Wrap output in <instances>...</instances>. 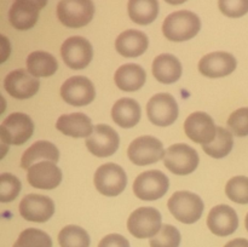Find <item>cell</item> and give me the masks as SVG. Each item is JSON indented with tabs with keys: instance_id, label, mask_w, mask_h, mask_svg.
Segmentation results:
<instances>
[{
	"instance_id": "38",
	"label": "cell",
	"mask_w": 248,
	"mask_h": 247,
	"mask_svg": "<svg viewBox=\"0 0 248 247\" xmlns=\"http://www.w3.org/2000/svg\"><path fill=\"white\" fill-rule=\"evenodd\" d=\"M11 52V46L4 35H0V62L4 63Z\"/></svg>"
},
{
	"instance_id": "4",
	"label": "cell",
	"mask_w": 248,
	"mask_h": 247,
	"mask_svg": "<svg viewBox=\"0 0 248 247\" xmlns=\"http://www.w3.org/2000/svg\"><path fill=\"white\" fill-rule=\"evenodd\" d=\"M94 5L92 0H61L57 5V17L68 28H81L92 21Z\"/></svg>"
},
{
	"instance_id": "13",
	"label": "cell",
	"mask_w": 248,
	"mask_h": 247,
	"mask_svg": "<svg viewBox=\"0 0 248 247\" xmlns=\"http://www.w3.org/2000/svg\"><path fill=\"white\" fill-rule=\"evenodd\" d=\"M119 143L120 138L118 132L109 125L99 124L94 126L93 132L86 138L85 144L94 156L107 157L116 153L119 149Z\"/></svg>"
},
{
	"instance_id": "12",
	"label": "cell",
	"mask_w": 248,
	"mask_h": 247,
	"mask_svg": "<svg viewBox=\"0 0 248 247\" xmlns=\"http://www.w3.org/2000/svg\"><path fill=\"white\" fill-rule=\"evenodd\" d=\"M96 96V90L90 79L85 77H72L61 86V97L73 107H84L91 103Z\"/></svg>"
},
{
	"instance_id": "37",
	"label": "cell",
	"mask_w": 248,
	"mask_h": 247,
	"mask_svg": "<svg viewBox=\"0 0 248 247\" xmlns=\"http://www.w3.org/2000/svg\"><path fill=\"white\" fill-rule=\"evenodd\" d=\"M98 247H130V242L120 234H109L101 240Z\"/></svg>"
},
{
	"instance_id": "11",
	"label": "cell",
	"mask_w": 248,
	"mask_h": 247,
	"mask_svg": "<svg viewBox=\"0 0 248 247\" xmlns=\"http://www.w3.org/2000/svg\"><path fill=\"white\" fill-rule=\"evenodd\" d=\"M178 104L172 94L157 93L147 104L148 119L154 125L165 127L170 126L178 118Z\"/></svg>"
},
{
	"instance_id": "7",
	"label": "cell",
	"mask_w": 248,
	"mask_h": 247,
	"mask_svg": "<svg viewBox=\"0 0 248 247\" xmlns=\"http://www.w3.org/2000/svg\"><path fill=\"white\" fill-rule=\"evenodd\" d=\"M93 183L97 191L102 195L113 198L125 190L127 185V176L123 167L109 162L97 169L94 172Z\"/></svg>"
},
{
	"instance_id": "34",
	"label": "cell",
	"mask_w": 248,
	"mask_h": 247,
	"mask_svg": "<svg viewBox=\"0 0 248 247\" xmlns=\"http://www.w3.org/2000/svg\"><path fill=\"white\" fill-rule=\"evenodd\" d=\"M21 181L11 173L0 174V201L11 202L21 193Z\"/></svg>"
},
{
	"instance_id": "17",
	"label": "cell",
	"mask_w": 248,
	"mask_h": 247,
	"mask_svg": "<svg viewBox=\"0 0 248 247\" xmlns=\"http://www.w3.org/2000/svg\"><path fill=\"white\" fill-rule=\"evenodd\" d=\"M4 87L7 93L17 99H27L36 94L40 87L38 77L24 69L10 72L4 80Z\"/></svg>"
},
{
	"instance_id": "10",
	"label": "cell",
	"mask_w": 248,
	"mask_h": 247,
	"mask_svg": "<svg viewBox=\"0 0 248 247\" xmlns=\"http://www.w3.org/2000/svg\"><path fill=\"white\" fill-rule=\"evenodd\" d=\"M61 56L72 69H84L91 63L93 48L87 39L78 35L70 36L61 46Z\"/></svg>"
},
{
	"instance_id": "3",
	"label": "cell",
	"mask_w": 248,
	"mask_h": 247,
	"mask_svg": "<svg viewBox=\"0 0 248 247\" xmlns=\"http://www.w3.org/2000/svg\"><path fill=\"white\" fill-rule=\"evenodd\" d=\"M200 157L190 145L177 143L167 148L164 156V165L170 172L178 176L190 174L198 169Z\"/></svg>"
},
{
	"instance_id": "25",
	"label": "cell",
	"mask_w": 248,
	"mask_h": 247,
	"mask_svg": "<svg viewBox=\"0 0 248 247\" xmlns=\"http://www.w3.org/2000/svg\"><path fill=\"white\" fill-rule=\"evenodd\" d=\"M140 106L133 98H120L111 108V118L114 123L123 128L135 127L140 123Z\"/></svg>"
},
{
	"instance_id": "5",
	"label": "cell",
	"mask_w": 248,
	"mask_h": 247,
	"mask_svg": "<svg viewBox=\"0 0 248 247\" xmlns=\"http://www.w3.org/2000/svg\"><path fill=\"white\" fill-rule=\"evenodd\" d=\"M170 179L159 170L142 172L133 182V193L140 200L155 201L167 193Z\"/></svg>"
},
{
	"instance_id": "36",
	"label": "cell",
	"mask_w": 248,
	"mask_h": 247,
	"mask_svg": "<svg viewBox=\"0 0 248 247\" xmlns=\"http://www.w3.org/2000/svg\"><path fill=\"white\" fill-rule=\"evenodd\" d=\"M220 12L230 18H240L248 14V0H218Z\"/></svg>"
},
{
	"instance_id": "14",
	"label": "cell",
	"mask_w": 248,
	"mask_h": 247,
	"mask_svg": "<svg viewBox=\"0 0 248 247\" xmlns=\"http://www.w3.org/2000/svg\"><path fill=\"white\" fill-rule=\"evenodd\" d=\"M217 127L215 121L203 111H195L190 114L184 121V132L198 144H208L217 136Z\"/></svg>"
},
{
	"instance_id": "16",
	"label": "cell",
	"mask_w": 248,
	"mask_h": 247,
	"mask_svg": "<svg viewBox=\"0 0 248 247\" xmlns=\"http://www.w3.org/2000/svg\"><path fill=\"white\" fill-rule=\"evenodd\" d=\"M27 181L33 188L51 190L57 188L62 182V171L55 162L44 160L29 167Z\"/></svg>"
},
{
	"instance_id": "6",
	"label": "cell",
	"mask_w": 248,
	"mask_h": 247,
	"mask_svg": "<svg viewBox=\"0 0 248 247\" xmlns=\"http://www.w3.org/2000/svg\"><path fill=\"white\" fill-rule=\"evenodd\" d=\"M162 228L161 213L154 207H140L131 213L127 229L137 239H152Z\"/></svg>"
},
{
	"instance_id": "2",
	"label": "cell",
	"mask_w": 248,
	"mask_h": 247,
	"mask_svg": "<svg viewBox=\"0 0 248 247\" xmlns=\"http://www.w3.org/2000/svg\"><path fill=\"white\" fill-rule=\"evenodd\" d=\"M171 215L184 224L198 222L203 212V201L191 191H176L167 202Z\"/></svg>"
},
{
	"instance_id": "27",
	"label": "cell",
	"mask_w": 248,
	"mask_h": 247,
	"mask_svg": "<svg viewBox=\"0 0 248 247\" xmlns=\"http://www.w3.org/2000/svg\"><path fill=\"white\" fill-rule=\"evenodd\" d=\"M127 12L135 23L147 26L153 23L159 15L157 0H128Z\"/></svg>"
},
{
	"instance_id": "43",
	"label": "cell",
	"mask_w": 248,
	"mask_h": 247,
	"mask_svg": "<svg viewBox=\"0 0 248 247\" xmlns=\"http://www.w3.org/2000/svg\"><path fill=\"white\" fill-rule=\"evenodd\" d=\"M245 225H246V229H247V232H248V213H247V216H246V219H245Z\"/></svg>"
},
{
	"instance_id": "33",
	"label": "cell",
	"mask_w": 248,
	"mask_h": 247,
	"mask_svg": "<svg viewBox=\"0 0 248 247\" xmlns=\"http://www.w3.org/2000/svg\"><path fill=\"white\" fill-rule=\"evenodd\" d=\"M181 232L176 227L170 224L162 225L160 232L150 239V247H179Z\"/></svg>"
},
{
	"instance_id": "41",
	"label": "cell",
	"mask_w": 248,
	"mask_h": 247,
	"mask_svg": "<svg viewBox=\"0 0 248 247\" xmlns=\"http://www.w3.org/2000/svg\"><path fill=\"white\" fill-rule=\"evenodd\" d=\"M1 147H0V153H1V154H0V159H2V157L5 156V154H6V152H7V145L9 144H6V143H4V142H1Z\"/></svg>"
},
{
	"instance_id": "42",
	"label": "cell",
	"mask_w": 248,
	"mask_h": 247,
	"mask_svg": "<svg viewBox=\"0 0 248 247\" xmlns=\"http://www.w3.org/2000/svg\"><path fill=\"white\" fill-rule=\"evenodd\" d=\"M165 1L170 5H181L184 4L186 1H188V0H165Z\"/></svg>"
},
{
	"instance_id": "21",
	"label": "cell",
	"mask_w": 248,
	"mask_h": 247,
	"mask_svg": "<svg viewBox=\"0 0 248 247\" xmlns=\"http://www.w3.org/2000/svg\"><path fill=\"white\" fill-rule=\"evenodd\" d=\"M149 40L143 31L127 29L115 40V48L123 57H140L147 51Z\"/></svg>"
},
{
	"instance_id": "19",
	"label": "cell",
	"mask_w": 248,
	"mask_h": 247,
	"mask_svg": "<svg viewBox=\"0 0 248 247\" xmlns=\"http://www.w3.org/2000/svg\"><path fill=\"white\" fill-rule=\"evenodd\" d=\"M207 227L217 236H229L239 227L236 211L228 205H217L207 216Z\"/></svg>"
},
{
	"instance_id": "20",
	"label": "cell",
	"mask_w": 248,
	"mask_h": 247,
	"mask_svg": "<svg viewBox=\"0 0 248 247\" xmlns=\"http://www.w3.org/2000/svg\"><path fill=\"white\" fill-rule=\"evenodd\" d=\"M56 128L63 135L74 138H87L93 132L92 121L86 114L72 113L60 116Z\"/></svg>"
},
{
	"instance_id": "23",
	"label": "cell",
	"mask_w": 248,
	"mask_h": 247,
	"mask_svg": "<svg viewBox=\"0 0 248 247\" xmlns=\"http://www.w3.org/2000/svg\"><path fill=\"white\" fill-rule=\"evenodd\" d=\"M39 11L40 9L31 2L16 0L10 7L9 21L18 31H28L38 22Z\"/></svg>"
},
{
	"instance_id": "44",
	"label": "cell",
	"mask_w": 248,
	"mask_h": 247,
	"mask_svg": "<svg viewBox=\"0 0 248 247\" xmlns=\"http://www.w3.org/2000/svg\"><path fill=\"white\" fill-rule=\"evenodd\" d=\"M14 247H19V246H18V245H17V244H15Z\"/></svg>"
},
{
	"instance_id": "9",
	"label": "cell",
	"mask_w": 248,
	"mask_h": 247,
	"mask_svg": "<svg viewBox=\"0 0 248 247\" xmlns=\"http://www.w3.org/2000/svg\"><path fill=\"white\" fill-rule=\"evenodd\" d=\"M34 132V123L29 115L12 113L0 126V139L9 145L24 144Z\"/></svg>"
},
{
	"instance_id": "31",
	"label": "cell",
	"mask_w": 248,
	"mask_h": 247,
	"mask_svg": "<svg viewBox=\"0 0 248 247\" xmlns=\"http://www.w3.org/2000/svg\"><path fill=\"white\" fill-rule=\"evenodd\" d=\"M16 244L19 247H52V240L43 230L29 228L19 234Z\"/></svg>"
},
{
	"instance_id": "29",
	"label": "cell",
	"mask_w": 248,
	"mask_h": 247,
	"mask_svg": "<svg viewBox=\"0 0 248 247\" xmlns=\"http://www.w3.org/2000/svg\"><path fill=\"white\" fill-rule=\"evenodd\" d=\"M232 145H234L232 133L227 128L218 126L216 138L208 144H203L202 150L213 159H222L232 152Z\"/></svg>"
},
{
	"instance_id": "26",
	"label": "cell",
	"mask_w": 248,
	"mask_h": 247,
	"mask_svg": "<svg viewBox=\"0 0 248 247\" xmlns=\"http://www.w3.org/2000/svg\"><path fill=\"white\" fill-rule=\"evenodd\" d=\"M39 160H45V161L55 162V164L58 162L60 152L57 147L47 140H38L23 153L21 159V167L28 170Z\"/></svg>"
},
{
	"instance_id": "22",
	"label": "cell",
	"mask_w": 248,
	"mask_h": 247,
	"mask_svg": "<svg viewBox=\"0 0 248 247\" xmlns=\"http://www.w3.org/2000/svg\"><path fill=\"white\" fill-rule=\"evenodd\" d=\"M152 72L155 79L165 85L173 84L182 77V64L176 56L171 53H162L157 56L152 65Z\"/></svg>"
},
{
	"instance_id": "35",
	"label": "cell",
	"mask_w": 248,
	"mask_h": 247,
	"mask_svg": "<svg viewBox=\"0 0 248 247\" xmlns=\"http://www.w3.org/2000/svg\"><path fill=\"white\" fill-rule=\"evenodd\" d=\"M228 128L237 137L248 136V107L232 111L228 119Z\"/></svg>"
},
{
	"instance_id": "8",
	"label": "cell",
	"mask_w": 248,
	"mask_h": 247,
	"mask_svg": "<svg viewBox=\"0 0 248 247\" xmlns=\"http://www.w3.org/2000/svg\"><path fill=\"white\" fill-rule=\"evenodd\" d=\"M127 156L137 166L156 164L165 156L164 144L153 136H142L128 145Z\"/></svg>"
},
{
	"instance_id": "39",
	"label": "cell",
	"mask_w": 248,
	"mask_h": 247,
	"mask_svg": "<svg viewBox=\"0 0 248 247\" xmlns=\"http://www.w3.org/2000/svg\"><path fill=\"white\" fill-rule=\"evenodd\" d=\"M224 247H248V240L247 239H235L228 242Z\"/></svg>"
},
{
	"instance_id": "30",
	"label": "cell",
	"mask_w": 248,
	"mask_h": 247,
	"mask_svg": "<svg viewBox=\"0 0 248 247\" xmlns=\"http://www.w3.org/2000/svg\"><path fill=\"white\" fill-rule=\"evenodd\" d=\"M61 247H90V235L78 225H67L58 234Z\"/></svg>"
},
{
	"instance_id": "28",
	"label": "cell",
	"mask_w": 248,
	"mask_h": 247,
	"mask_svg": "<svg viewBox=\"0 0 248 247\" xmlns=\"http://www.w3.org/2000/svg\"><path fill=\"white\" fill-rule=\"evenodd\" d=\"M27 69L35 77H47L58 69L57 60L45 51H34L27 57Z\"/></svg>"
},
{
	"instance_id": "18",
	"label": "cell",
	"mask_w": 248,
	"mask_h": 247,
	"mask_svg": "<svg viewBox=\"0 0 248 247\" xmlns=\"http://www.w3.org/2000/svg\"><path fill=\"white\" fill-rule=\"evenodd\" d=\"M236 58L229 52H217L208 53L203 56L199 62V72L207 77H228L236 69Z\"/></svg>"
},
{
	"instance_id": "32",
	"label": "cell",
	"mask_w": 248,
	"mask_h": 247,
	"mask_svg": "<svg viewBox=\"0 0 248 247\" xmlns=\"http://www.w3.org/2000/svg\"><path fill=\"white\" fill-rule=\"evenodd\" d=\"M225 194L234 202L246 205L248 203V177H232L225 185Z\"/></svg>"
},
{
	"instance_id": "1",
	"label": "cell",
	"mask_w": 248,
	"mask_h": 247,
	"mask_svg": "<svg viewBox=\"0 0 248 247\" xmlns=\"http://www.w3.org/2000/svg\"><path fill=\"white\" fill-rule=\"evenodd\" d=\"M201 29L199 16L188 10H181L170 14L162 23L165 38L174 43H182L198 35Z\"/></svg>"
},
{
	"instance_id": "15",
	"label": "cell",
	"mask_w": 248,
	"mask_h": 247,
	"mask_svg": "<svg viewBox=\"0 0 248 247\" xmlns=\"http://www.w3.org/2000/svg\"><path fill=\"white\" fill-rule=\"evenodd\" d=\"M19 215L29 222L44 223L55 213V203L48 196L28 194L22 199L18 206Z\"/></svg>"
},
{
	"instance_id": "40",
	"label": "cell",
	"mask_w": 248,
	"mask_h": 247,
	"mask_svg": "<svg viewBox=\"0 0 248 247\" xmlns=\"http://www.w3.org/2000/svg\"><path fill=\"white\" fill-rule=\"evenodd\" d=\"M24 1H29L31 2V4L36 5L40 10L43 9V7H45L46 4H47V0H24Z\"/></svg>"
},
{
	"instance_id": "24",
	"label": "cell",
	"mask_w": 248,
	"mask_h": 247,
	"mask_svg": "<svg viewBox=\"0 0 248 247\" xmlns=\"http://www.w3.org/2000/svg\"><path fill=\"white\" fill-rule=\"evenodd\" d=\"M147 80L145 70L135 63L124 64L114 74V81L120 90L125 92H135L142 89Z\"/></svg>"
}]
</instances>
